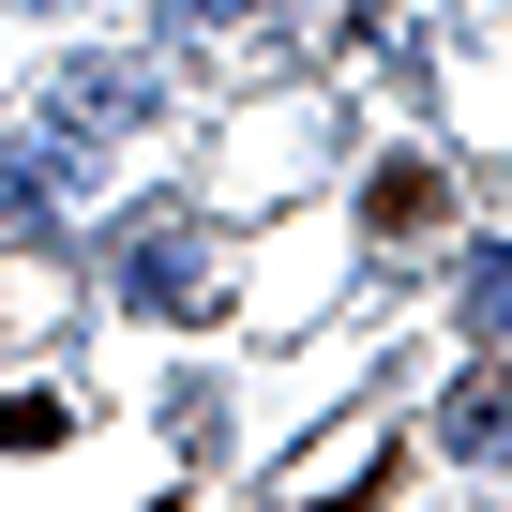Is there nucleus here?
Segmentation results:
<instances>
[{"label": "nucleus", "instance_id": "obj_1", "mask_svg": "<svg viewBox=\"0 0 512 512\" xmlns=\"http://www.w3.org/2000/svg\"><path fill=\"white\" fill-rule=\"evenodd\" d=\"M106 287H121V302H151V317H211V302H226V272H211L196 211H121V226H106Z\"/></svg>", "mask_w": 512, "mask_h": 512}, {"label": "nucleus", "instance_id": "obj_2", "mask_svg": "<svg viewBox=\"0 0 512 512\" xmlns=\"http://www.w3.org/2000/svg\"><path fill=\"white\" fill-rule=\"evenodd\" d=\"M437 211H452V181H437V166H422V151H392V166H377V181H362V226H392V241H422V226H437Z\"/></svg>", "mask_w": 512, "mask_h": 512}, {"label": "nucleus", "instance_id": "obj_3", "mask_svg": "<svg viewBox=\"0 0 512 512\" xmlns=\"http://www.w3.org/2000/svg\"><path fill=\"white\" fill-rule=\"evenodd\" d=\"M497 422H512V392H497V377H467V392H452V422H437V437H452V452H497Z\"/></svg>", "mask_w": 512, "mask_h": 512}, {"label": "nucleus", "instance_id": "obj_4", "mask_svg": "<svg viewBox=\"0 0 512 512\" xmlns=\"http://www.w3.org/2000/svg\"><path fill=\"white\" fill-rule=\"evenodd\" d=\"M0 452H61V407L46 392H0Z\"/></svg>", "mask_w": 512, "mask_h": 512}, {"label": "nucleus", "instance_id": "obj_5", "mask_svg": "<svg viewBox=\"0 0 512 512\" xmlns=\"http://www.w3.org/2000/svg\"><path fill=\"white\" fill-rule=\"evenodd\" d=\"M16 16H46V0H16Z\"/></svg>", "mask_w": 512, "mask_h": 512}]
</instances>
